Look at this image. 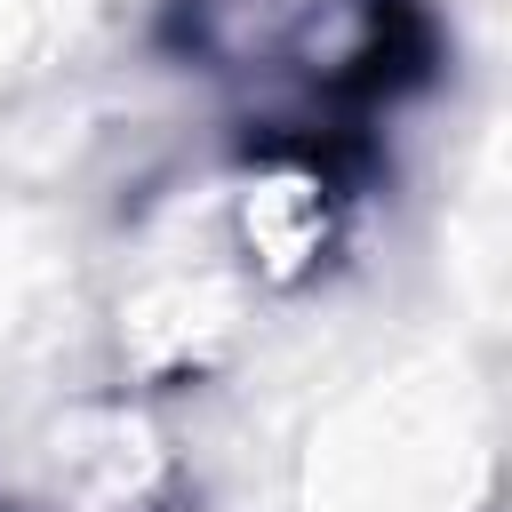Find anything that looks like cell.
<instances>
[{
  "label": "cell",
  "mask_w": 512,
  "mask_h": 512,
  "mask_svg": "<svg viewBox=\"0 0 512 512\" xmlns=\"http://www.w3.org/2000/svg\"><path fill=\"white\" fill-rule=\"evenodd\" d=\"M176 40L272 144H312L320 120L368 112L416 64L408 0H176Z\"/></svg>",
  "instance_id": "6da1fadb"
},
{
  "label": "cell",
  "mask_w": 512,
  "mask_h": 512,
  "mask_svg": "<svg viewBox=\"0 0 512 512\" xmlns=\"http://www.w3.org/2000/svg\"><path fill=\"white\" fill-rule=\"evenodd\" d=\"M352 192L320 144H264L224 192V248L248 288H312L344 248Z\"/></svg>",
  "instance_id": "7a4b0ae2"
},
{
  "label": "cell",
  "mask_w": 512,
  "mask_h": 512,
  "mask_svg": "<svg viewBox=\"0 0 512 512\" xmlns=\"http://www.w3.org/2000/svg\"><path fill=\"white\" fill-rule=\"evenodd\" d=\"M48 472H56V496L72 512H152L176 480V464H168V448H160V432L136 400L64 416Z\"/></svg>",
  "instance_id": "3957f363"
}]
</instances>
